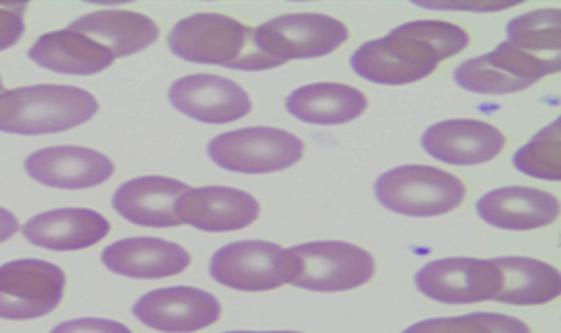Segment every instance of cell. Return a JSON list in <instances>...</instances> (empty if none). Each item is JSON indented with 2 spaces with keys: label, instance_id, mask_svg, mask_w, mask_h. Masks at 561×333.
Listing matches in <instances>:
<instances>
[{
  "label": "cell",
  "instance_id": "d6986e66",
  "mask_svg": "<svg viewBox=\"0 0 561 333\" xmlns=\"http://www.w3.org/2000/svg\"><path fill=\"white\" fill-rule=\"evenodd\" d=\"M110 229V220L95 210L58 208L27 220L21 233L42 250L77 251L98 245Z\"/></svg>",
  "mask_w": 561,
  "mask_h": 333
},
{
  "label": "cell",
  "instance_id": "ffe728a7",
  "mask_svg": "<svg viewBox=\"0 0 561 333\" xmlns=\"http://www.w3.org/2000/svg\"><path fill=\"white\" fill-rule=\"evenodd\" d=\"M68 30L91 37L114 58L147 50L159 39L157 23L134 11H95L72 21Z\"/></svg>",
  "mask_w": 561,
  "mask_h": 333
},
{
  "label": "cell",
  "instance_id": "f1b7e54d",
  "mask_svg": "<svg viewBox=\"0 0 561 333\" xmlns=\"http://www.w3.org/2000/svg\"><path fill=\"white\" fill-rule=\"evenodd\" d=\"M19 233V220L13 213L0 208V243L9 241L13 234Z\"/></svg>",
  "mask_w": 561,
  "mask_h": 333
},
{
  "label": "cell",
  "instance_id": "484cf974",
  "mask_svg": "<svg viewBox=\"0 0 561 333\" xmlns=\"http://www.w3.org/2000/svg\"><path fill=\"white\" fill-rule=\"evenodd\" d=\"M403 333H530L525 321L504 313L436 317L413 323Z\"/></svg>",
  "mask_w": 561,
  "mask_h": 333
},
{
  "label": "cell",
  "instance_id": "cb8c5ba5",
  "mask_svg": "<svg viewBox=\"0 0 561 333\" xmlns=\"http://www.w3.org/2000/svg\"><path fill=\"white\" fill-rule=\"evenodd\" d=\"M560 9H537L512 19L506 27L508 44L543 65L551 74L561 70Z\"/></svg>",
  "mask_w": 561,
  "mask_h": 333
},
{
  "label": "cell",
  "instance_id": "8992f818",
  "mask_svg": "<svg viewBox=\"0 0 561 333\" xmlns=\"http://www.w3.org/2000/svg\"><path fill=\"white\" fill-rule=\"evenodd\" d=\"M208 154L220 169L264 175L297 165L305 157V142L288 130L253 126L218 134L208 142Z\"/></svg>",
  "mask_w": 561,
  "mask_h": 333
},
{
  "label": "cell",
  "instance_id": "8fae6325",
  "mask_svg": "<svg viewBox=\"0 0 561 333\" xmlns=\"http://www.w3.org/2000/svg\"><path fill=\"white\" fill-rule=\"evenodd\" d=\"M142 325L163 333H194L215 325L222 307L215 295L194 286H171L147 292L134 302Z\"/></svg>",
  "mask_w": 561,
  "mask_h": 333
},
{
  "label": "cell",
  "instance_id": "9c48e42d",
  "mask_svg": "<svg viewBox=\"0 0 561 333\" xmlns=\"http://www.w3.org/2000/svg\"><path fill=\"white\" fill-rule=\"evenodd\" d=\"M300 260L295 286L314 292H344L370 283L375 257L346 241H313L293 248Z\"/></svg>",
  "mask_w": 561,
  "mask_h": 333
},
{
  "label": "cell",
  "instance_id": "4fadbf2b",
  "mask_svg": "<svg viewBox=\"0 0 561 333\" xmlns=\"http://www.w3.org/2000/svg\"><path fill=\"white\" fill-rule=\"evenodd\" d=\"M171 105L202 124H231L251 112L248 91L218 74H190L169 89Z\"/></svg>",
  "mask_w": 561,
  "mask_h": 333
},
{
  "label": "cell",
  "instance_id": "9a60e30c",
  "mask_svg": "<svg viewBox=\"0 0 561 333\" xmlns=\"http://www.w3.org/2000/svg\"><path fill=\"white\" fill-rule=\"evenodd\" d=\"M25 171L37 184L58 190H87L105 184L116 166L103 152L84 147H48L25 159Z\"/></svg>",
  "mask_w": 561,
  "mask_h": 333
},
{
  "label": "cell",
  "instance_id": "d4e9b609",
  "mask_svg": "<svg viewBox=\"0 0 561 333\" xmlns=\"http://www.w3.org/2000/svg\"><path fill=\"white\" fill-rule=\"evenodd\" d=\"M561 119H553L541 133L535 134L533 140L516 150L512 163L535 180L560 182L561 177Z\"/></svg>",
  "mask_w": 561,
  "mask_h": 333
},
{
  "label": "cell",
  "instance_id": "ba28073f",
  "mask_svg": "<svg viewBox=\"0 0 561 333\" xmlns=\"http://www.w3.org/2000/svg\"><path fill=\"white\" fill-rule=\"evenodd\" d=\"M67 276L44 260H15L0 266V319L30 321L58 309Z\"/></svg>",
  "mask_w": 561,
  "mask_h": 333
},
{
  "label": "cell",
  "instance_id": "7c38bea8",
  "mask_svg": "<svg viewBox=\"0 0 561 333\" xmlns=\"http://www.w3.org/2000/svg\"><path fill=\"white\" fill-rule=\"evenodd\" d=\"M262 213L260 202L243 190L227 185L190 187L175 202L180 225H190L204 233H231L253 225Z\"/></svg>",
  "mask_w": 561,
  "mask_h": 333
},
{
  "label": "cell",
  "instance_id": "5bb4252c",
  "mask_svg": "<svg viewBox=\"0 0 561 333\" xmlns=\"http://www.w3.org/2000/svg\"><path fill=\"white\" fill-rule=\"evenodd\" d=\"M506 138L495 126L479 119H445L422 136V147L446 165L473 166L490 163L504 150Z\"/></svg>",
  "mask_w": 561,
  "mask_h": 333
},
{
  "label": "cell",
  "instance_id": "4dcf8cb0",
  "mask_svg": "<svg viewBox=\"0 0 561 333\" xmlns=\"http://www.w3.org/2000/svg\"><path fill=\"white\" fill-rule=\"evenodd\" d=\"M2 91H4V89H2V79H0V93H2Z\"/></svg>",
  "mask_w": 561,
  "mask_h": 333
},
{
  "label": "cell",
  "instance_id": "6da1fadb",
  "mask_svg": "<svg viewBox=\"0 0 561 333\" xmlns=\"http://www.w3.org/2000/svg\"><path fill=\"white\" fill-rule=\"evenodd\" d=\"M469 46V34L453 23L420 19L393 32L366 42L352 54L350 65L370 83L412 84L430 77L440 62L461 54Z\"/></svg>",
  "mask_w": 561,
  "mask_h": 333
},
{
  "label": "cell",
  "instance_id": "30bf717a",
  "mask_svg": "<svg viewBox=\"0 0 561 333\" xmlns=\"http://www.w3.org/2000/svg\"><path fill=\"white\" fill-rule=\"evenodd\" d=\"M417 290L443 305H473L494 300L502 272L494 260L445 257L430 262L415 274Z\"/></svg>",
  "mask_w": 561,
  "mask_h": 333
},
{
  "label": "cell",
  "instance_id": "4316f807",
  "mask_svg": "<svg viewBox=\"0 0 561 333\" xmlns=\"http://www.w3.org/2000/svg\"><path fill=\"white\" fill-rule=\"evenodd\" d=\"M30 2L0 0V51L9 50L25 34V11Z\"/></svg>",
  "mask_w": 561,
  "mask_h": 333
},
{
  "label": "cell",
  "instance_id": "83f0119b",
  "mask_svg": "<svg viewBox=\"0 0 561 333\" xmlns=\"http://www.w3.org/2000/svg\"><path fill=\"white\" fill-rule=\"evenodd\" d=\"M50 333H133V330H128L124 323H117L112 319L84 317V319L65 321V323L56 325Z\"/></svg>",
  "mask_w": 561,
  "mask_h": 333
},
{
  "label": "cell",
  "instance_id": "7402d4cb",
  "mask_svg": "<svg viewBox=\"0 0 561 333\" xmlns=\"http://www.w3.org/2000/svg\"><path fill=\"white\" fill-rule=\"evenodd\" d=\"M368 100L363 91L342 83L298 87L286 97V112L305 124L340 126L363 116Z\"/></svg>",
  "mask_w": 561,
  "mask_h": 333
},
{
  "label": "cell",
  "instance_id": "f546056e",
  "mask_svg": "<svg viewBox=\"0 0 561 333\" xmlns=\"http://www.w3.org/2000/svg\"><path fill=\"white\" fill-rule=\"evenodd\" d=\"M225 333H300V332H225Z\"/></svg>",
  "mask_w": 561,
  "mask_h": 333
},
{
  "label": "cell",
  "instance_id": "ac0fdd59",
  "mask_svg": "<svg viewBox=\"0 0 561 333\" xmlns=\"http://www.w3.org/2000/svg\"><path fill=\"white\" fill-rule=\"evenodd\" d=\"M187 190L190 185L171 177H136L117 187L112 206L119 217L138 227H180V220L175 217V202Z\"/></svg>",
  "mask_w": 561,
  "mask_h": 333
},
{
  "label": "cell",
  "instance_id": "2e32d148",
  "mask_svg": "<svg viewBox=\"0 0 561 333\" xmlns=\"http://www.w3.org/2000/svg\"><path fill=\"white\" fill-rule=\"evenodd\" d=\"M478 217L504 231H533L553 225L560 217V202L543 190L511 185L488 192L476 204Z\"/></svg>",
  "mask_w": 561,
  "mask_h": 333
},
{
  "label": "cell",
  "instance_id": "277c9868",
  "mask_svg": "<svg viewBox=\"0 0 561 333\" xmlns=\"http://www.w3.org/2000/svg\"><path fill=\"white\" fill-rule=\"evenodd\" d=\"M375 196L380 206L396 215L430 218L457 210L467 196V187L445 169L403 165L380 175Z\"/></svg>",
  "mask_w": 561,
  "mask_h": 333
},
{
  "label": "cell",
  "instance_id": "e0dca14e",
  "mask_svg": "<svg viewBox=\"0 0 561 333\" xmlns=\"http://www.w3.org/2000/svg\"><path fill=\"white\" fill-rule=\"evenodd\" d=\"M101 262L110 272L126 278L159 280L185 272L192 264V255L165 239L133 237L105 248Z\"/></svg>",
  "mask_w": 561,
  "mask_h": 333
},
{
  "label": "cell",
  "instance_id": "7a4b0ae2",
  "mask_svg": "<svg viewBox=\"0 0 561 333\" xmlns=\"http://www.w3.org/2000/svg\"><path fill=\"white\" fill-rule=\"evenodd\" d=\"M171 51L196 65H218L231 70L278 68L255 44V27L216 13L185 18L169 34Z\"/></svg>",
  "mask_w": 561,
  "mask_h": 333
},
{
  "label": "cell",
  "instance_id": "5b68a950",
  "mask_svg": "<svg viewBox=\"0 0 561 333\" xmlns=\"http://www.w3.org/2000/svg\"><path fill=\"white\" fill-rule=\"evenodd\" d=\"M297 253L270 241H237L215 251L210 276L241 292H264L293 284L300 274Z\"/></svg>",
  "mask_w": 561,
  "mask_h": 333
},
{
  "label": "cell",
  "instance_id": "52a82bcc",
  "mask_svg": "<svg viewBox=\"0 0 561 333\" xmlns=\"http://www.w3.org/2000/svg\"><path fill=\"white\" fill-rule=\"evenodd\" d=\"M346 25L321 13H293L270 19L255 27V44L276 67L290 60L323 58L344 46Z\"/></svg>",
  "mask_w": 561,
  "mask_h": 333
},
{
  "label": "cell",
  "instance_id": "3957f363",
  "mask_svg": "<svg viewBox=\"0 0 561 333\" xmlns=\"http://www.w3.org/2000/svg\"><path fill=\"white\" fill-rule=\"evenodd\" d=\"M98 100L70 84H34L0 93V133L39 136L67 133L98 114Z\"/></svg>",
  "mask_w": 561,
  "mask_h": 333
},
{
  "label": "cell",
  "instance_id": "603a6c76",
  "mask_svg": "<svg viewBox=\"0 0 561 333\" xmlns=\"http://www.w3.org/2000/svg\"><path fill=\"white\" fill-rule=\"evenodd\" d=\"M495 266L502 272V286L495 302L533 307L558 299L561 292L560 269L533 257H495Z\"/></svg>",
  "mask_w": 561,
  "mask_h": 333
},
{
  "label": "cell",
  "instance_id": "44dd1931",
  "mask_svg": "<svg viewBox=\"0 0 561 333\" xmlns=\"http://www.w3.org/2000/svg\"><path fill=\"white\" fill-rule=\"evenodd\" d=\"M30 60L37 67L46 68L58 74H100L114 65V56L93 42L91 37L70 30L50 32L37 37L27 51Z\"/></svg>",
  "mask_w": 561,
  "mask_h": 333
}]
</instances>
